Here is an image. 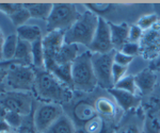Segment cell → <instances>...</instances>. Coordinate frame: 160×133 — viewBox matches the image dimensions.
I'll return each instance as SVG.
<instances>
[{
	"instance_id": "cell-1",
	"label": "cell",
	"mask_w": 160,
	"mask_h": 133,
	"mask_svg": "<svg viewBox=\"0 0 160 133\" xmlns=\"http://www.w3.org/2000/svg\"><path fill=\"white\" fill-rule=\"evenodd\" d=\"M33 95L41 102H51L62 106L73 99V89L48 70L35 69Z\"/></svg>"
},
{
	"instance_id": "cell-2",
	"label": "cell",
	"mask_w": 160,
	"mask_h": 133,
	"mask_svg": "<svg viewBox=\"0 0 160 133\" xmlns=\"http://www.w3.org/2000/svg\"><path fill=\"white\" fill-rule=\"evenodd\" d=\"M73 89L82 93H91L97 88V79L92 64V52L90 50L80 53L72 64Z\"/></svg>"
},
{
	"instance_id": "cell-3",
	"label": "cell",
	"mask_w": 160,
	"mask_h": 133,
	"mask_svg": "<svg viewBox=\"0 0 160 133\" xmlns=\"http://www.w3.org/2000/svg\"><path fill=\"white\" fill-rule=\"evenodd\" d=\"M0 67L7 69V76L3 82L7 91L33 93L35 83V69L33 66H25L11 63L10 61H2L0 62Z\"/></svg>"
},
{
	"instance_id": "cell-4",
	"label": "cell",
	"mask_w": 160,
	"mask_h": 133,
	"mask_svg": "<svg viewBox=\"0 0 160 133\" xmlns=\"http://www.w3.org/2000/svg\"><path fill=\"white\" fill-rule=\"evenodd\" d=\"M99 17L89 10L81 13L77 21L65 31V44L82 45L89 48L98 26Z\"/></svg>"
},
{
	"instance_id": "cell-5",
	"label": "cell",
	"mask_w": 160,
	"mask_h": 133,
	"mask_svg": "<svg viewBox=\"0 0 160 133\" xmlns=\"http://www.w3.org/2000/svg\"><path fill=\"white\" fill-rule=\"evenodd\" d=\"M81 13L76 4L73 3H53L52 11L46 20V31H68L73 26Z\"/></svg>"
},
{
	"instance_id": "cell-6",
	"label": "cell",
	"mask_w": 160,
	"mask_h": 133,
	"mask_svg": "<svg viewBox=\"0 0 160 133\" xmlns=\"http://www.w3.org/2000/svg\"><path fill=\"white\" fill-rule=\"evenodd\" d=\"M34 103V95L30 92L4 91L0 94V104L8 112H13L24 117L32 113Z\"/></svg>"
},
{
	"instance_id": "cell-7",
	"label": "cell",
	"mask_w": 160,
	"mask_h": 133,
	"mask_svg": "<svg viewBox=\"0 0 160 133\" xmlns=\"http://www.w3.org/2000/svg\"><path fill=\"white\" fill-rule=\"evenodd\" d=\"M64 114V109L61 104L51 102L34 103L33 109V124L38 133H45L52 126L53 122Z\"/></svg>"
},
{
	"instance_id": "cell-8",
	"label": "cell",
	"mask_w": 160,
	"mask_h": 133,
	"mask_svg": "<svg viewBox=\"0 0 160 133\" xmlns=\"http://www.w3.org/2000/svg\"><path fill=\"white\" fill-rule=\"evenodd\" d=\"M114 52L115 50L109 53H104V55L102 53H92L93 69H94L95 76H96L97 83L99 86L107 89L114 88L112 77Z\"/></svg>"
},
{
	"instance_id": "cell-9",
	"label": "cell",
	"mask_w": 160,
	"mask_h": 133,
	"mask_svg": "<svg viewBox=\"0 0 160 133\" xmlns=\"http://www.w3.org/2000/svg\"><path fill=\"white\" fill-rule=\"evenodd\" d=\"M89 50L92 53H102V55L112 52L114 50L111 38L110 25L108 21H106L104 17H99L98 26L91 45L89 46Z\"/></svg>"
},
{
	"instance_id": "cell-10",
	"label": "cell",
	"mask_w": 160,
	"mask_h": 133,
	"mask_svg": "<svg viewBox=\"0 0 160 133\" xmlns=\"http://www.w3.org/2000/svg\"><path fill=\"white\" fill-rule=\"evenodd\" d=\"M63 31H51L47 32L42 38L44 53H45V69H49L55 64L56 57L60 51L62 46L65 44L64 42Z\"/></svg>"
},
{
	"instance_id": "cell-11",
	"label": "cell",
	"mask_w": 160,
	"mask_h": 133,
	"mask_svg": "<svg viewBox=\"0 0 160 133\" xmlns=\"http://www.w3.org/2000/svg\"><path fill=\"white\" fill-rule=\"evenodd\" d=\"M96 115H98V113L96 112L94 103H91L86 99H81L74 104L73 109H72L71 118L74 121L76 129H78L89 121H91L92 118H94Z\"/></svg>"
},
{
	"instance_id": "cell-12",
	"label": "cell",
	"mask_w": 160,
	"mask_h": 133,
	"mask_svg": "<svg viewBox=\"0 0 160 133\" xmlns=\"http://www.w3.org/2000/svg\"><path fill=\"white\" fill-rule=\"evenodd\" d=\"M160 101L159 99L152 98L148 103L143 124L144 133H160V117H159Z\"/></svg>"
},
{
	"instance_id": "cell-13",
	"label": "cell",
	"mask_w": 160,
	"mask_h": 133,
	"mask_svg": "<svg viewBox=\"0 0 160 133\" xmlns=\"http://www.w3.org/2000/svg\"><path fill=\"white\" fill-rule=\"evenodd\" d=\"M108 92H109L110 95L113 97L115 103L126 112L138 108L141 103L140 96L135 95V94L128 93V92L122 91V89H118L115 88L108 89Z\"/></svg>"
},
{
	"instance_id": "cell-14",
	"label": "cell",
	"mask_w": 160,
	"mask_h": 133,
	"mask_svg": "<svg viewBox=\"0 0 160 133\" xmlns=\"http://www.w3.org/2000/svg\"><path fill=\"white\" fill-rule=\"evenodd\" d=\"M135 79L139 92L142 95H148L151 93L157 83V75L151 67L141 70L138 75L135 76Z\"/></svg>"
},
{
	"instance_id": "cell-15",
	"label": "cell",
	"mask_w": 160,
	"mask_h": 133,
	"mask_svg": "<svg viewBox=\"0 0 160 133\" xmlns=\"http://www.w3.org/2000/svg\"><path fill=\"white\" fill-rule=\"evenodd\" d=\"M112 45L115 51H120L126 43L129 42V26L126 22L120 25L110 24Z\"/></svg>"
},
{
	"instance_id": "cell-16",
	"label": "cell",
	"mask_w": 160,
	"mask_h": 133,
	"mask_svg": "<svg viewBox=\"0 0 160 133\" xmlns=\"http://www.w3.org/2000/svg\"><path fill=\"white\" fill-rule=\"evenodd\" d=\"M79 45L75 44H64L62 46L60 51L58 52L55 60V64L58 65H68L73 64V62L78 58L80 55ZM53 64V65H55ZM48 70V69H47Z\"/></svg>"
},
{
	"instance_id": "cell-17",
	"label": "cell",
	"mask_w": 160,
	"mask_h": 133,
	"mask_svg": "<svg viewBox=\"0 0 160 133\" xmlns=\"http://www.w3.org/2000/svg\"><path fill=\"white\" fill-rule=\"evenodd\" d=\"M10 62L14 64H19V65L32 66V51H31L30 43L18 38L16 53L14 55V59L12 61H10Z\"/></svg>"
},
{
	"instance_id": "cell-18",
	"label": "cell",
	"mask_w": 160,
	"mask_h": 133,
	"mask_svg": "<svg viewBox=\"0 0 160 133\" xmlns=\"http://www.w3.org/2000/svg\"><path fill=\"white\" fill-rule=\"evenodd\" d=\"M15 33H16V35L18 36L19 40H26V42L30 43V44L43 38L42 30L37 25H24L22 27L16 28Z\"/></svg>"
},
{
	"instance_id": "cell-19",
	"label": "cell",
	"mask_w": 160,
	"mask_h": 133,
	"mask_svg": "<svg viewBox=\"0 0 160 133\" xmlns=\"http://www.w3.org/2000/svg\"><path fill=\"white\" fill-rule=\"evenodd\" d=\"M45 133H77V129L71 117L64 113Z\"/></svg>"
},
{
	"instance_id": "cell-20",
	"label": "cell",
	"mask_w": 160,
	"mask_h": 133,
	"mask_svg": "<svg viewBox=\"0 0 160 133\" xmlns=\"http://www.w3.org/2000/svg\"><path fill=\"white\" fill-rule=\"evenodd\" d=\"M117 103L106 97H99L94 102V107L98 115L102 116L104 118H113L117 115Z\"/></svg>"
},
{
	"instance_id": "cell-21",
	"label": "cell",
	"mask_w": 160,
	"mask_h": 133,
	"mask_svg": "<svg viewBox=\"0 0 160 133\" xmlns=\"http://www.w3.org/2000/svg\"><path fill=\"white\" fill-rule=\"evenodd\" d=\"M29 11L31 18L38 20H47L51 11H52V3H27L25 4Z\"/></svg>"
},
{
	"instance_id": "cell-22",
	"label": "cell",
	"mask_w": 160,
	"mask_h": 133,
	"mask_svg": "<svg viewBox=\"0 0 160 133\" xmlns=\"http://www.w3.org/2000/svg\"><path fill=\"white\" fill-rule=\"evenodd\" d=\"M48 71L73 89L72 64H68V65H58V64H55V65H52L49 69H48Z\"/></svg>"
},
{
	"instance_id": "cell-23",
	"label": "cell",
	"mask_w": 160,
	"mask_h": 133,
	"mask_svg": "<svg viewBox=\"0 0 160 133\" xmlns=\"http://www.w3.org/2000/svg\"><path fill=\"white\" fill-rule=\"evenodd\" d=\"M17 44H18V36L16 33H10L4 38L3 46H2V60L12 61L16 53Z\"/></svg>"
},
{
	"instance_id": "cell-24",
	"label": "cell",
	"mask_w": 160,
	"mask_h": 133,
	"mask_svg": "<svg viewBox=\"0 0 160 133\" xmlns=\"http://www.w3.org/2000/svg\"><path fill=\"white\" fill-rule=\"evenodd\" d=\"M32 51V66L35 69H45V53L42 40L31 44Z\"/></svg>"
},
{
	"instance_id": "cell-25",
	"label": "cell",
	"mask_w": 160,
	"mask_h": 133,
	"mask_svg": "<svg viewBox=\"0 0 160 133\" xmlns=\"http://www.w3.org/2000/svg\"><path fill=\"white\" fill-rule=\"evenodd\" d=\"M9 18H10V21L12 22L14 27L18 28V27H22V26L28 24V21L31 19V15L24 4L22 9H19L17 12H15L14 14L9 17Z\"/></svg>"
},
{
	"instance_id": "cell-26",
	"label": "cell",
	"mask_w": 160,
	"mask_h": 133,
	"mask_svg": "<svg viewBox=\"0 0 160 133\" xmlns=\"http://www.w3.org/2000/svg\"><path fill=\"white\" fill-rule=\"evenodd\" d=\"M114 88L118 89H122V91L128 92V93L135 94L137 95L138 93V86L136 84L135 76H125L123 79H121L118 82L114 84Z\"/></svg>"
},
{
	"instance_id": "cell-27",
	"label": "cell",
	"mask_w": 160,
	"mask_h": 133,
	"mask_svg": "<svg viewBox=\"0 0 160 133\" xmlns=\"http://www.w3.org/2000/svg\"><path fill=\"white\" fill-rule=\"evenodd\" d=\"M86 9L94 13L98 17H102L105 14L110 13L115 9V6L112 3H89L86 4Z\"/></svg>"
},
{
	"instance_id": "cell-28",
	"label": "cell",
	"mask_w": 160,
	"mask_h": 133,
	"mask_svg": "<svg viewBox=\"0 0 160 133\" xmlns=\"http://www.w3.org/2000/svg\"><path fill=\"white\" fill-rule=\"evenodd\" d=\"M24 119L25 117L22 116V115L13 113V112H8L6 115V118H4V121L9 125L13 131H17L22 125V122H24Z\"/></svg>"
},
{
	"instance_id": "cell-29",
	"label": "cell",
	"mask_w": 160,
	"mask_h": 133,
	"mask_svg": "<svg viewBox=\"0 0 160 133\" xmlns=\"http://www.w3.org/2000/svg\"><path fill=\"white\" fill-rule=\"evenodd\" d=\"M157 21H158V16L156 14H149L142 16L137 22V26H139L142 30H148L155 24H157Z\"/></svg>"
},
{
	"instance_id": "cell-30",
	"label": "cell",
	"mask_w": 160,
	"mask_h": 133,
	"mask_svg": "<svg viewBox=\"0 0 160 133\" xmlns=\"http://www.w3.org/2000/svg\"><path fill=\"white\" fill-rule=\"evenodd\" d=\"M16 133H38L37 130H35L34 124H33V112L29 116L25 117L24 122L16 131Z\"/></svg>"
},
{
	"instance_id": "cell-31",
	"label": "cell",
	"mask_w": 160,
	"mask_h": 133,
	"mask_svg": "<svg viewBox=\"0 0 160 133\" xmlns=\"http://www.w3.org/2000/svg\"><path fill=\"white\" fill-rule=\"evenodd\" d=\"M22 6H24L22 3H0V13L10 17L19 9H22Z\"/></svg>"
},
{
	"instance_id": "cell-32",
	"label": "cell",
	"mask_w": 160,
	"mask_h": 133,
	"mask_svg": "<svg viewBox=\"0 0 160 133\" xmlns=\"http://www.w3.org/2000/svg\"><path fill=\"white\" fill-rule=\"evenodd\" d=\"M133 58L129 57V55H125V53L121 52V51H115L114 52V58H113V61H114L115 64H118V65H122L127 67L129 64L132 62Z\"/></svg>"
},
{
	"instance_id": "cell-33",
	"label": "cell",
	"mask_w": 160,
	"mask_h": 133,
	"mask_svg": "<svg viewBox=\"0 0 160 133\" xmlns=\"http://www.w3.org/2000/svg\"><path fill=\"white\" fill-rule=\"evenodd\" d=\"M139 50H140V46H139L138 43H132V42H128L126 43L125 45L123 46V48L120 51L125 55H129V57H135L139 53Z\"/></svg>"
},
{
	"instance_id": "cell-34",
	"label": "cell",
	"mask_w": 160,
	"mask_h": 133,
	"mask_svg": "<svg viewBox=\"0 0 160 133\" xmlns=\"http://www.w3.org/2000/svg\"><path fill=\"white\" fill-rule=\"evenodd\" d=\"M126 71H127V67L122 65H118V64H113L112 67V77H113V82L114 84L118 82L121 79H123L126 75Z\"/></svg>"
},
{
	"instance_id": "cell-35",
	"label": "cell",
	"mask_w": 160,
	"mask_h": 133,
	"mask_svg": "<svg viewBox=\"0 0 160 133\" xmlns=\"http://www.w3.org/2000/svg\"><path fill=\"white\" fill-rule=\"evenodd\" d=\"M142 32L143 30L141 29L139 26L133 25L129 27V42L137 43L142 36Z\"/></svg>"
},
{
	"instance_id": "cell-36",
	"label": "cell",
	"mask_w": 160,
	"mask_h": 133,
	"mask_svg": "<svg viewBox=\"0 0 160 133\" xmlns=\"http://www.w3.org/2000/svg\"><path fill=\"white\" fill-rule=\"evenodd\" d=\"M117 133H140L138 126L133 122H128L125 126H123L122 128L118 130Z\"/></svg>"
},
{
	"instance_id": "cell-37",
	"label": "cell",
	"mask_w": 160,
	"mask_h": 133,
	"mask_svg": "<svg viewBox=\"0 0 160 133\" xmlns=\"http://www.w3.org/2000/svg\"><path fill=\"white\" fill-rule=\"evenodd\" d=\"M6 132H13V130L4 121H0V133H6Z\"/></svg>"
},
{
	"instance_id": "cell-38",
	"label": "cell",
	"mask_w": 160,
	"mask_h": 133,
	"mask_svg": "<svg viewBox=\"0 0 160 133\" xmlns=\"http://www.w3.org/2000/svg\"><path fill=\"white\" fill-rule=\"evenodd\" d=\"M6 36L3 35V32H2L1 28H0V62H2V46H3V42Z\"/></svg>"
},
{
	"instance_id": "cell-39",
	"label": "cell",
	"mask_w": 160,
	"mask_h": 133,
	"mask_svg": "<svg viewBox=\"0 0 160 133\" xmlns=\"http://www.w3.org/2000/svg\"><path fill=\"white\" fill-rule=\"evenodd\" d=\"M6 76H7V69H6V68L0 67V83H3L4 82Z\"/></svg>"
},
{
	"instance_id": "cell-40",
	"label": "cell",
	"mask_w": 160,
	"mask_h": 133,
	"mask_svg": "<svg viewBox=\"0 0 160 133\" xmlns=\"http://www.w3.org/2000/svg\"><path fill=\"white\" fill-rule=\"evenodd\" d=\"M7 113H8V111L0 104V121H4Z\"/></svg>"
},
{
	"instance_id": "cell-41",
	"label": "cell",
	"mask_w": 160,
	"mask_h": 133,
	"mask_svg": "<svg viewBox=\"0 0 160 133\" xmlns=\"http://www.w3.org/2000/svg\"><path fill=\"white\" fill-rule=\"evenodd\" d=\"M151 68H152L153 70L157 69V68H160V55L156 59V61H155V62H154L153 64H152Z\"/></svg>"
},
{
	"instance_id": "cell-42",
	"label": "cell",
	"mask_w": 160,
	"mask_h": 133,
	"mask_svg": "<svg viewBox=\"0 0 160 133\" xmlns=\"http://www.w3.org/2000/svg\"><path fill=\"white\" fill-rule=\"evenodd\" d=\"M4 91H7V89H6V86H4V84H3V83H0V94L3 93Z\"/></svg>"
},
{
	"instance_id": "cell-43",
	"label": "cell",
	"mask_w": 160,
	"mask_h": 133,
	"mask_svg": "<svg viewBox=\"0 0 160 133\" xmlns=\"http://www.w3.org/2000/svg\"><path fill=\"white\" fill-rule=\"evenodd\" d=\"M6 133H16L15 131H13V132H6Z\"/></svg>"
}]
</instances>
